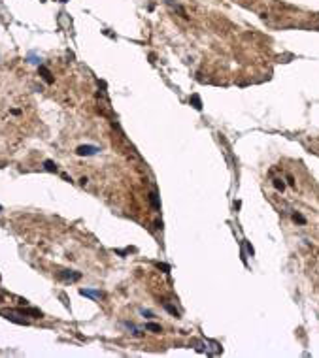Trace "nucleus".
<instances>
[{
    "label": "nucleus",
    "instance_id": "f257e3e1",
    "mask_svg": "<svg viewBox=\"0 0 319 358\" xmlns=\"http://www.w3.org/2000/svg\"><path fill=\"white\" fill-rule=\"evenodd\" d=\"M98 147H95V145H81V147H78V155L80 156H91V155H96Z\"/></svg>",
    "mask_w": 319,
    "mask_h": 358
},
{
    "label": "nucleus",
    "instance_id": "f03ea898",
    "mask_svg": "<svg viewBox=\"0 0 319 358\" xmlns=\"http://www.w3.org/2000/svg\"><path fill=\"white\" fill-rule=\"evenodd\" d=\"M80 294L81 296H87V298H93V300H100L102 298V292H96V290H87V288H81Z\"/></svg>",
    "mask_w": 319,
    "mask_h": 358
},
{
    "label": "nucleus",
    "instance_id": "7ed1b4c3",
    "mask_svg": "<svg viewBox=\"0 0 319 358\" xmlns=\"http://www.w3.org/2000/svg\"><path fill=\"white\" fill-rule=\"evenodd\" d=\"M61 279H66V281H78V279L81 277V273H72V272H61L59 273Z\"/></svg>",
    "mask_w": 319,
    "mask_h": 358
},
{
    "label": "nucleus",
    "instance_id": "20e7f679",
    "mask_svg": "<svg viewBox=\"0 0 319 358\" xmlns=\"http://www.w3.org/2000/svg\"><path fill=\"white\" fill-rule=\"evenodd\" d=\"M19 313H21V315H28V317H34V319L42 317V313H40L38 309H19Z\"/></svg>",
    "mask_w": 319,
    "mask_h": 358
},
{
    "label": "nucleus",
    "instance_id": "39448f33",
    "mask_svg": "<svg viewBox=\"0 0 319 358\" xmlns=\"http://www.w3.org/2000/svg\"><path fill=\"white\" fill-rule=\"evenodd\" d=\"M2 315H4L8 320H12V322H17V324H28L25 319H17V317L13 315V313H2Z\"/></svg>",
    "mask_w": 319,
    "mask_h": 358
},
{
    "label": "nucleus",
    "instance_id": "423d86ee",
    "mask_svg": "<svg viewBox=\"0 0 319 358\" xmlns=\"http://www.w3.org/2000/svg\"><path fill=\"white\" fill-rule=\"evenodd\" d=\"M40 74L43 75V79H46L47 83H53V77H51V74H49V70H47V68H43V66H40Z\"/></svg>",
    "mask_w": 319,
    "mask_h": 358
},
{
    "label": "nucleus",
    "instance_id": "0eeeda50",
    "mask_svg": "<svg viewBox=\"0 0 319 358\" xmlns=\"http://www.w3.org/2000/svg\"><path fill=\"white\" fill-rule=\"evenodd\" d=\"M149 200H151V204H153V207H155V209H161V202H159V196H157V192H151Z\"/></svg>",
    "mask_w": 319,
    "mask_h": 358
},
{
    "label": "nucleus",
    "instance_id": "6e6552de",
    "mask_svg": "<svg viewBox=\"0 0 319 358\" xmlns=\"http://www.w3.org/2000/svg\"><path fill=\"white\" fill-rule=\"evenodd\" d=\"M43 166H46L47 172H57V164H53L51 160H46V162H43Z\"/></svg>",
    "mask_w": 319,
    "mask_h": 358
},
{
    "label": "nucleus",
    "instance_id": "1a4fd4ad",
    "mask_svg": "<svg viewBox=\"0 0 319 358\" xmlns=\"http://www.w3.org/2000/svg\"><path fill=\"white\" fill-rule=\"evenodd\" d=\"M164 309H166L168 313H172L174 317H180V313H178V309H176L174 305H170V304H164Z\"/></svg>",
    "mask_w": 319,
    "mask_h": 358
},
{
    "label": "nucleus",
    "instance_id": "9d476101",
    "mask_svg": "<svg viewBox=\"0 0 319 358\" xmlns=\"http://www.w3.org/2000/svg\"><path fill=\"white\" fill-rule=\"evenodd\" d=\"M146 330H151V332L159 334V332H161V326H159V324H153V322H149V324H146Z\"/></svg>",
    "mask_w": 319,
    "mask_h": 358
},
{
    "label": "nucleus",
    "instance_id": "9b49d317",
    "mask_svg": "<svg viewBox=\"0 0 319 358\" xmlns=\"http://www.w3.org/2000/svg\"><path fill=\"white\" fill-rule=\"evenodd\" d=\"M274 187H276L278 191H283V183H281V179H274Z\"/></svg>",
    "mask_w": 319,
    "mask_h": 358
},
{
    "label": "nucleus",
    "instance_id": "f8f14e48",
    "mask_svg": "<svg viewBox=\"0 0 319 358\" xmlns=\"http://www.w3.org/2000/svg\"><path fill=\"white\" fill-rule=\"evenodd\" d=\"M193 104H195V108H196V109H202V106H200V100H198V96H193Z\"/></svg>",
    "mask_w": 319,
    "mask_h": 358
},
{
    "label": "nucleus",
    "instance_id": "ddd939ff",
    "mask_svg": "<svg viewBox=\"0 0 319 358\" xmlns=\"http://www.w3.org/2000/svg\"><path fill=\"white\" fill-rule=\"evenodd\" d=\"M293 219H295V221H299V222H302V225L306 222V219H304L302 215H293Z\"/></svg>",
    "mask_w": 319,
    "mask_h": 358
},
{
    "label": "nucleus",
    "instance_id": "4468645a",
    "mask_svg": "<svg viewBox=\"0 0 319 358\" xmlns=\"http://www.w3.org/2000/svg\"><path fill=\"white\" fill-rule=\"evenodd\" d=\"M157 266L161 268V270H164V272H168V270H170V268H168V266H164V264H157Z\"/></svg>",
    "mask_w": 319,
    "mask_h": 358
},
{
    "label": "nucleus",
    "instance_id": "2eb2a0df",
    "mask_svg": "<svg viewBox=\"0 0 319 358\" xmlns=\"http://www.w3.org/2000/svg\"><path fill=\"white\" fill-rule=\"evenodd\" d=\"M0 209H2V207H0Z\"/></svg>",
    "mask_w": 319,
    "mask_h": 358
}]
</instances>
